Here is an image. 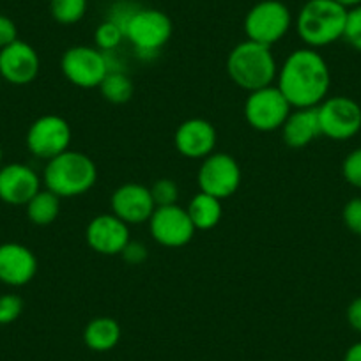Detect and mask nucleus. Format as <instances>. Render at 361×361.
<instances>
[{
  "label": "nucleus",
  "mask_w": 361,
  "mask_h": 361,
  "mask_svg": "<svg viewBox=\"0 0 361 361\" xmlns=\"http://www.w3.org/2000/svg\"><path fill=\"white\" fill-rule=\"evenodd\" d=\"M276 87L293 109H317L329 94L331 71L317 50L298 48L279 68Z\"/></svg>",
  "instance_id": "obj_1"
},
{
  "label": "nucleus",
  "mask_w": 361,
  "mask_h": 361,
  "mask_svg": "<svg viewBox=\"0 0 361 361\" xmlns=\"http://www.w3.org/2000/svg\"><path fill=\"white\" fill-rule=\"evenodd\" d=\"M98 180V166L90 156L68 149L47 161L43 183L47 190L59 199H75L94 188Z\"/></svg>",
  "instance_id": "obj_2"
},
{
  "label": "nucleus",
  "mask_w": 361,
  "mask_h": 361,
  "mask_svg": "<svg viewBox=\"0 0 361 361\" xmlns=\"http://www.w3.org/2000/svg\"><path fill=\"white\" fill-rule=\"evenodd\" d=\"M227 73L239 89L252 92L275 85L279 64L271 47L246 39L235 44L228 54Z\"/></svg>",
  "instance_id": "obj_3"
},
{
  "label": "nucleus",
  "mask_w": 361,
  "mask_h": 361,
  "mask_svg": "<svg viewBox=\"0 0 361 361\" xmlns=\"http://www.w3.org/2000/svg\"><path fill=\"white\" fill-rule=\"evenodd\" d=\"M347 9L335 0H307L296 16V32L305 47L324 48L343 37Z\"/></svg>",
  "instance_id": "obj_4"
},
{
  "label": "nucleus",
  "mask_w": 361,
  "mask_h": 361,
  "mask_svg": "<svg viewBox=\"0 0 361 361\" xmlns=\"http://www.w3.org/2000/svg\"><path fill=\"white\" fill-rule=\"evenodd\" d=\"M172 32L173 25L169 15L152 8H138L124 27V37L144 61H152L169 43Z\"/></svg>",
  "instance_id": "obj_5"
},
{
  "label": "nucleus",
  "mask_w": 361,
  "mask_h": 361,
  "mask_svg": "<svg viewBox=\"0 0 361 361\" xmlns=\"http://www.w3.org/2000/svg\"><path fill=\"white\" fill-rule=\"evenodd\" d=\"M246 39L273 47L282 41L293 27V15L280 0H260L245 16Z\"/></svg>",
  "instance_id": "obj_6"
},
{
  "label": "nucleus",
  "mask_w": 361,
  "mask_h": 361,
  "mask_svg": "<svg viewBox=\"0 0 361 361\" xmlns=\"http://www.w3.org/2000/svg\"><path fill=\"white\" fill-rule=\"evenodd\" d=\"M61 71L78 89H96L110 73L109 55L96 47H71L62 54Z\"/></svg>",
  "instance_id": "obj_7"
},
{
  "label": "nucleus",
  "mask_w": 361,
  "mask_h": 361,
  "mask_svg": "<svg viewBox=\"0 0 361 361\" xmlns=\"http://www.w3.org/2000/svg\"><path fill=\"white\" fill-rule=\"evenodd\" d=\"M243 112L250 128L262 133H271V131L282 130L283 123L293 112V106L275 83V85L248 92Z\"/></svg>",
  "instance_id": "obj_8"
},
{
  "label": "nucleus",
  "mask_w": 361,
  "mask_h": 361,
  "mask_svg": "<svg viewBox=\"0 0 361 361\" xmlns=\"http://www.w3.org/2000/svg\"><path fill=\"white\" fill-rule=\"evenodd\" d=\"M322 137L345 142L361 131V106L349 96H331L317 106Z\"/></svg>",
  "instance_id": "obj_9"
},
{
  "label": "nucleus",
  "mask_w": 361,
  "mask_h": 361,
  "mask_svg": "<svg viewBox=\"0 0 361 361\" xmlns=\"http://www.w3.org/2000/svg\"><path fill=\"white\" fill-rule=\"evenodd\" d=\"M73 131L68 121L61 116L47 114L34 121L27 130V149L39 159H54L71 145Z\"/></svg>",
  "instance_id": "obj_10"
},
{
  "label": "nucleus",
  "mask_w": 361,
  "mask_h": 361,
  "mask_svg": "<svg viewBox=\"0 0 361 361\" xmlns=\"http://www.w3.org/2000/svg\"><path fill=\"white\" fill-rule=\"evenodd\" d=\"M197 180L200 192L225 200L241 186V166L234 156L227 152H213L202 159Z\"/></svg>",
  "instance_id": "obj_11"
},
{
  "label": "nucleus",
  "mask_w": 361,
  "mask_h": 361,
  "mask_svg": "<svg viewBox=\"0 0 361 361\" xmlns=\"http://www.w3.org/2000/svg\"><path fill=\"white\" fill-rule=\"evenodd\" d=\"M147 224L154 241L165 248H183L197 232L186 207H180L179 204L156 207Z\"/></svg>",
  "instance_id": "obj_12"
},
{
  "label": "nucleus",
  "mask_w": 361,
  "mask_h": 361,
  "mask_svg": "<svg viewBox=\"0 0 361 361\" xmlns=\"http://www.w3.org/2000/svg\"><path fill=\"white\" fill-rule=\"evenodd\" d=\"M41 69L36 48L22 39L0 50V78L11 85H29L37 78Z\"/></svg>",
  "instance_id": "obj_13"
},
{
  "label": "nucleus",
  "mask_w": 361,
  "mask_h": 361,
  "mask_svg": "<svg viewBox=\"0 0 361 361\" xmlns=\"http://www.w3.org/2000/svg\"><path fill=\"white\" fill-rule=\"evenodd\" d=\"M85 239L90 250L99 255H121L124 246L131 241L130 225L114 213L98 214L87 225Z\"/></svg>",
  "instance_id": "obj_14"
},
{
  "label": "nucleus",
  "mask_w": 361,
  "mask_h": 361,
  "mask_svg": "<svg viewBox=\"0 0 361 361\" xmlns=\"http://www.w3.org/2000/svg\"><path fill=\"white\" fill-rule=\"evenodd\" d=\"M216 128L202 117H193L180 123L173 133L176 151L188 159L207 158L216 149Z\"/></svg>",
  "instance_id": "obj_15"
},
{
  "label": "nucleus",
  "mask_w": 361,
  "mask_h": 361,
  "mask_svg": "<svg viewBox=\"0 0 361 361\" xmlns=\"http://www.w3.org/2000/svg\"><path fill=\"white\" fill-rule=\"evenodd\" d=\"M112 213L128 225H140L149 221L156 209L149 186L138 183H124L110 199Z\"/></svg>",
  "instance_id": "obj_16"
},
{
  "label": "nucleus",
  "mask_w": 361,
  "mask_h": 361,
  "mask_svg": "<svg viewBox=\"0 0 361 361\" xmlns=\"http://www.w3.org/2000/svg\"><path fill=\"white\" fill-rule=\"evenodd\" d=\"M41 177L25 163H8L0 169V200L9 206H27L41 190Z\"/></svg>",
  "instance_id": "obj_17"
},
{
  "label": "nucleus",
  "mask_w": 361,
  "mask_h": 361,
  "mask_svg": "<svg viewBox=\"0 0 361 361\" xmlns=\"http://www.w3.org/2000/svg\"><path fill=\"white\" fill-rule=\"evenodd\" d=\"M37 273V257L22 243L0 245V282L9 287H23Z\"/></svg>",
  "instance_id": "obj_18"
},
{
  "label": "nucleus",
  "mask_w": 361,
  "mask_h": 361,
  "mask_svg": "<svg viewBox=\"0 0 361 361\" xmlns=\"http://www.w3.org/2000/svg\"><path fill=\"white\" fill-rule=\"evenodd\" d=\"M282 137L293 149L307 147L321 137L317 109H293L282 126Z\"/></svg>",
  "instance_id": "obj_19"
},
{
  "label": "nucleus",
  "mask_w": 361,
  "mask_h": 361,
  "mask_svg": "<svg viewBox=\"0 0 361 361\" xmlns=\"http://www.w3.org/2000/svg\"><path fill=\"white\" fill-rule=\"evenodd\" d=\"M123 329L121 324L112 317H94L87 322L83 329V342L94 353H106L119 343Z\"/></svg>",
  "instance_id": "obj_20"
},
{
  "label": "nucleus",
  "mask_w": 361,
  "mask_h": 361,
  "mask_svg": "<svg viewBox=\"0 0 361 361\" xmlns=\"http://www.w3.org/2000/svg\"><path fill=\"white\" fill-rule=\"evenodd\" d=\"M186 211H188L190 220L197 231H211L220 224L221 216H224L221 200L204 192H199L190 200Z\"/></svg>",
  "instance_id": "obj_21"
},
{
  "label": "nucleus",
  "mask_w": 361,
  "mask_h": 361,
  "mask_svg": "<svg viewBox=\"0 0 361 361\" xmlns=\"http://www.w3.org/2000/svg\"><path fill=\"white\" fill-rule=\"evenodd\" d=\"M27 218L37 227H48L54 224L61 213V199L50 190H39L25 206Z\"/></svg>",
  "instance_id": "obj_22"
},
{
  "label": "nucleus",
  "mask_w": 361,
  "mask_h": 361,
  "mask_svg": "<svg viewBox=\"0 0 361 361\" xmlns=\"http://www.w3.org/2000/svg\"><path fill=\"white\" fill-rule=\"evenodd\" d=\"M102 96L112 105H124L133 98L135 85L133 80L124 71H110L98 87Z\"/></svg>",
  "instance_id": "obj_23"
},
{
  "label": "nucleus",
  "mask_w": 361,
  "mask_h": 361,
  "mask_svg": "<svg viewBox=\"0 0 361 361\" xmlns=\"http://www.w3.org/2000/svg\"><path fill=\"white\" fill-rule=\"evenodd\" d=\"M89 0H50V15L61 25H75L85 16Z\"/></svg>",
  "instance_id": "obj_24"
},
{
  "label": "nucleus",
  "mask_w": 361,
  "mask_h": 361,
  "mask_svg": "<svg viewBox=\"0 0 361 361\" xmlns=\"http://www.w3.org/2000/svg\"><path fill=\"white\" fill-rule=\"evenodd\" d=\"M124 39H126L124 37V30L117 23L110 22V20H105V22L99 23L94 32L96 48L105 51V54L116 51Z\"/></svg>",
  "instance_id": "obj_25"
},
{
  "label": "nucleus",
  "mask_w": 361,
  "mask_h": 361,
  "mask_svg": "<svg viewBox=\"0 0 361 361\" xmlns=\"http://www.w3.org/2000/svg\"><path fill=\"white\" fill-rule=\"evenodd\" d=\"M149 190H151L156 207L173 206L179 199V186H177L176 180L169 179V177H161V179L154 180L152 186H149Z\"/></svg>",
  "instance_id": "obj_26"
},
{
  "label": "nucleus",
  "mask_w": 361,
  "mask_h": 361,
  "mask_svg": "<svg viewBox=\"0 0 361 361\" xmlns=\"http://www.w3.org/2000/svg\"><path fill=\"white\" fill-rule=\"evenodd\" d=\"M342 39L361 54V6L347 11L345 29H343Z\"/></svg>",
  "instance_id": "obj_27"
},
{
  "label": "nucleus",
  "mask_w": 361,
  "mask_h": 361,
  "mask_svg": "<svg viewBox=\"0 0 361 361\" xmlns=\"http://www.w3.org/2000/svg\"><path fill=\"white\" fill-rule=\"evenodd\" d=\"M23 312V300L16 294L0 296V326L13 324Z\"/></svg>",
  "instance_id": "obj_28"
},
{
  "label": "nucleus",
  "mask_w": 361,
  "mask_h": 361,
  "mask_svg": "<svg viewBox=\"0 0 361 361\" xmlns=\"http://www.w3.org/2000/svg\"><path fill=\"white\" fill-rule=\"evenodd\" d=\"M343 179L354 188H361V147L354 149L342 163Z\"/></svg>",
  "instance_id": "obj_29"
},
{
  "label": "nucleus",
  "mask_w": 361,
  "mask_h": 361,
  "mask_svg": "<svg viewBox=\"0 0 361 361\" xmlns=\"http://www.w3.org/2000/svg\"><path fill=\"white\" fill-rule=\"evenodd\" d=\"M342 220H343V225H345L353 234L361 235V199L360 197L350 199L349 202L343 206Z\"/></svg>",
  "instance_id": "obj_30"
},
{
  "label": "nucleus",
  "mask_w": 361,
  "mask_h": 361,
  "mask_svg": "<svg viewBox=\"0 0 361 361\" xmlns=\"http://www.w3.org/2000/svg\"><path fill=\"white\" fill-rule=\"evenodd\" d=\"M138 8H140V6L133 4V2H130V0H123V2H117V4L112 6V9L109 11V16H106V20L117 23V25H119L121 29L124 30L126 23L130 22V18L133 16V13L137 11Z\"/></svg>",
  "instance_id": "obj_31"
},
{
  "label": "nucleus",
  "mask_w": 361,
  "mask_h": 361,
  "mask_svg": "<svg viewBox=\"0 0 361 361\" xmlns=\"http://www.w3.org/2000/svg\"><path fill=\"white\" fill-rule=\"evenodd\" d=\"M121 257L124 259V262H128L130 266H140L147 260L149 257V250L144 243H137V241H130L124 250L121 252Z\"/></svg>",
  "instance_id": "obj_32"
},
{
  "label": "nucleus",
  "mask_w": 361,
  "mask_h": 361,
  "mask_svg": "<svg viewBox=\"0 0 361 361\" xmlns=\"http://www.w3.org/2000/svg\"><path fill=\"white\" fill-rule=\"evenodd\" d=\"M18 39V29L16 23L9 16L0 15V50L9 47L11 43Z\"/></svg>",
  "instance_id": "obj_33"
},
{
  "label": "nucleus",
  "mask_w": 361,
  "mask_h": 361,
  "mask_svg": "<svg viewBox=\"0 0 361 361\" xmlns=\"http://www.w3.org/2000/svg\"><path fill=\"white\" fill-rule=\"evenodd\" d=\"M345 317L350 328L356 333H361V296L354 298V300L350 301L349 307H347Z\"/></svg>",
  "instance_id": "obj_34"
},
{
  "label": "nucleus",
  "mask_w": 361,
  "mask_h": 361,
  "mask_svg": "<svg viewBox=\"0 0 361 361\" xmlns=\"http://www.w3.org/2000/svg\"><path fill=\"white\" fill-rule=\"evenodd\" d=\"M343 361H361V342L353 343L343 354Z\"/></svg>",
  "instance_id": "obj_35"
},
{
  "label": "nucleus",
  "mask_w": 361,
  "mask_h": 361,
  "mask_svg": "<svg viewBox=\"0 0 361 361\" xmlns=\"http://www.w3.org/2000/svg\"><path fill=\"white\" fill-rule=\"evenodd\" d=\"M336 4H340L342 8H345L347 11L353 8H357V6H361V0H335Z\"/></svg>",
  "instance_id": "obj_36"
},
{
  "label": "nucleus",
  "mask_w": 361,
  "mask_h": 361,
  "mask_svg": "<svg viewBox=\"0 0 361 361\" xmlns=\"http://www.w3.org/2000/svg\"><path fill=\"white\" fill-rule=\"evenodd\" d=\"M2 159H4V152H2V145H0V169H2V165H4Z\"/></svg>",
  "instance_id": "obj_37"
},
{
  "label": "nucleus",
  "mask_w": 361,
  "mask_h": 361,
  "mask_svg": "<svg viewBox=\"0 0 361 361\" xmlns=\"http://www.w3.org/2000/svg\"><path fill=\"white\" fill-rule=\"evenodd\" d=\"M0 85H2V78H0Z\"/></svg>",
  "instance_id": "obj_38"
}]
</instances>
